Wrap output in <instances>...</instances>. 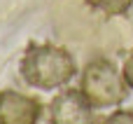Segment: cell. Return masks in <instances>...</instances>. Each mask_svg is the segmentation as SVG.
<instances>
[{
	"label": "cell",
	"mask_w": 133,
	"mask_h": 124,
	"mask_svg": "<svg viewBox=\"0 0 133 124\" xmlns=\"http://www.w3.org/2000/svg\"><path fill=\"white\" fill-rule=\"evenodd\" d=\"M49 124H96L94 106L82 89H63L49 103Z\"/></svg>",
	"instance_id": "cell-3"
},
{
	"label": "cell",
	"mask_w": 133,
	"mask_h": 124,
	"mask_svg": "<svg viewBox=\"0 0 133 124\" xmlns=\"http://www.w3.org/2000/svg\"><path fill=\"white\" fill-rule=\"evenodd\" d=\"M42 106L37 98L14 89L0 91V124H37Z\"/></svg>",
	"instance_id": "cell-4"
},
{
	"label": "cell",
	"mask_w": 133,
	"mask_h": 124,
	"mask_svg": "<svg viewBox=\"0 0 133 124\" xmlns=\"http://www.w3.org/2000/svg\"><path fill=\"white\" fill-rule=\"evenodd\" d=\"M98 124H133V110H115L112 115H108L105 120H101Z\"/></svg>",
	"instance_id": "cell-6"
},
{
	"label": "cell",
	"mask_w": 133,
	"mask_h": 124,
	"mask_svg": "<svg viewBox=\"0 0 133 124\" xmlns=\"http://www.w3.org/2000/svg\"><path fill=\"white\" fill-rule=\"evenodd\" d=\"M87 7L105 16H126L133 7V0H84Z\"/></svg>",
	"instance_id": "cell-5"
},
{
	"label": "cell",
	"mask_w": 133,
	"mask_h": 124,
	"mask_svg": "<svg viewBox=\"0 0 133 124\" xmlns=\"http://www.w3.org/2000/svg\"><path fill=\"white\" fill-rule=\"evenodd\" d=\"M122 75L129 84V89H133V49L129 52V56L124 59V66H122Z\"/></svg>",
	"instance_id": "cell-7"
},
{
	"label": "cell",
	"mask_w": 133,
	"mask_h": 124,
	"mask_svg": "<svg viewBox=\"0 0 133 124\" xmlns=\"http://www.w3.org/2000/svg\"><path fill=\"white\" fill-rule=\"evenodd\" d=\"M19 68L26 84L44 91L68 84L77 73L72 54L65 47H56L51 42H30L21 56Z\"/></svg>",
	"instance_id": "cell-1"
},
{
	"label": "cell",
	"mask_w": 133,
	"mask_h": 124,
	"mask_svg": "<svg viewBox=\"0 0 133 124\" xmlns=\"http://www.w3.org/2000/svg\"><path fill=\"white\" fill-rule=\"evenodd\" d=\"M79 89L94 108H115L122 106L129 96V84L110 59L89 61L82 70Z\"/></svg>",
	"instance_id": "cell-2"
}]
</instances>
